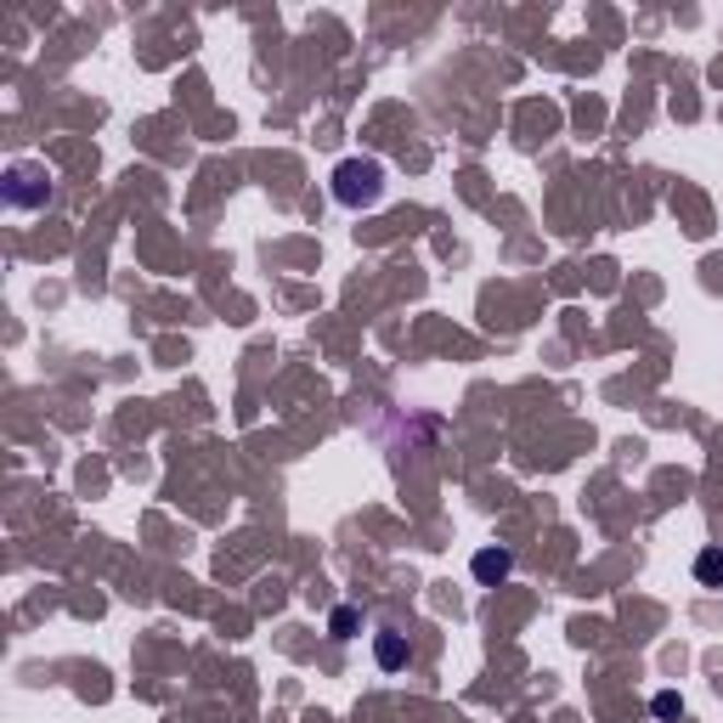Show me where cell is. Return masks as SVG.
Masks as SVG:
<instances>
[{"label":"cell","mask_w":723,"mask_h":723,"mask_svg":"<svg viewBox=\"0 0 723 723\" xmlns=\"http://www.w3.org/2000/svg\"><path fill=\"white\" fill-rule=\"evenodd\" d=\"M379 192H384V170L374 158H345L340 170H334V199L345 210H368L379 204Z\"/></svg>","instance_id":"1"},{"label":"cell","mask_w":723,"mask_h":723,"mask_svg":"<svg viewBox=\"0 0 723 723\" xmlns=\"http://www.w3.org/2000/svg\"><path fill=\"white\" fill-rule=\"evenodd\" d=\"M7 199H12L17 210H40V204H46V170H35V164H12Z\"/></svg>","instance_id":"2"},{"label":"cell","mask_w":723,"mask_h":723,"mask_svg":"<svg viewBox=\"0 0 723 723\" xmlns=\"http://www.w3.org/2000/svg\"><path fill=\"white\" fill-rule=\"evenodd\" d=\"M509 566H514L509 548H481V554H475V577H481V582H503Z\"/></svg>","instance_id":"3"},{"label":"cell","mask_w":723,"mask_h":723,"mask_svg":"<svg viewBox=\"0 0 723 723\" xmlns=\"http://www.w3.org/2000/svg\"><path fill=\"white\" fill-rule=\"evenodd\" d=\"M696 577L707 588H723V548H701V560H696Z\"/></svg>","instance_id":"4"},{"label":"cell","mask_w":723,"mask_h":723,"mask_svg":"<svg viewBox=\"0 0 723 723\" xmlns=\"http://www.w3.org/2000/svg\"><path fill=\"white\" fill-rule=\"evenodd\" d=\"M379 662H384V667H402V662H407V644H402L396 633H379Z\"/></svg>","instance_id":"5"},{"label":"cell","mask_w":723,"mask_h":723,"mask_svg":"<svg viewBox=\"0 0 723 723\" xmlns=\"http://www.w3.org/2000/svg\"><path fill=\"white\" fill-rule=\"evenodd\" d=\"M351 628H356V616H351V611H334V633L351 639Z\"/></svg>","instance_id":"6"}]
</instances>
